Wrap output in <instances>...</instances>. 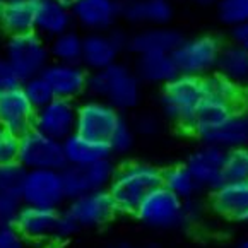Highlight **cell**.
I'll return each mask as SVG.
<instances>
[{"instance_id":"9","label":"cell","mask_w":248,"mask_h":248,"mask_svg":"<svg viewBox=\"0 0 248 248\" xmlns=\"http://www.w3.org/2000/svg\"><path fill=\"white\" fill-rule=\"evenodd\" d=\"M128 38L130 33L122 28H115L105 33H84L80 63L89 72H96L120 62L122 55L128 51Z\"/></svg>"},{"instance_id":"45","label":"cell","mask_w":248,"mask_h":248,"mask_svg":"<svg viewBox=\"0 0 248 248\" xmlns=\"http://www.w3.org/2000/svg\"><path fill=\"white\" fill-rule=\"evenodd\" d=\"M108 248H159V247H154V245H134V243H128V241H117V243L109 245Z\"/></svg>"},{"instance_id":"11","label":"cell","mask_w":248,"mask_h":248,"mask_svg":"<svg viewBox=\"0 0 248 248\" xmlns=\"http://www.w3.org/2000/svg\"><path fill=\"white\" fill-rule=\"evenodd\" d=\"M63 211L76 221L80 231L103 228L118 216V209L108 188L67 201Z\"/></svg>"},{"instance_id":"34","label":"cell","mask_w":248,"mask_h":248,"mask_svg":"<svg viewBox=\"0 0 248 248\" xmlns=\"http://www.w3.org/2000/svg\"><path fill=\"white\" fill-rule=\"evenodd\" d=\"M28 170L19 161L0 164V192L21 197Z\"/></svg>"},{"instance_id":"42","label":"cell","mask_w":248,"mask_h":248,"mask_svg":"<svg viewBox=\"0 0 248 248\" xmlns=\"http://www.w3.org/2000/svg\"><path fill=\"white\" fill-rule=\"evenodd\" d=\"M21 84H22L21 77L17 76L14 67L9 63V60L2 55V57H0V91L19 88Z\"/></svg>"},{"instance_id":"3","label":"cell","mask_w":248,"mask_h":248,"mask_svg":"<svg viewBox=\"0 0 248 248\" xmlns=\"http://www.w3.org/2000/svg\"><path fill=\"white\" fill-rule=\"evenodd\" d=\"M205 96H207L205 77L178 74L159 91L157 103H159L161 117L190 134L199 106L202 105Z\"/></svg>"},{"instance_id":"30","label":"cell","mask_w":248,"mask_h":248,"mask_svg":"<svg viewBox=\"0 0 248 248\" xmlns=\"http://www.w3.org/2000/svg\"><path fill=\"white\" fill-rule=\"evenodd\" d=\"M48 45H50L51 62L80 63L82 46H84V34L79 33L77 30H70L50 40Z\"/></svg>"},{"instance_id":"36","label":"cell","mask_w":248,"mask_h":248,"mask_svg":"<svg viewBox=\"0 0 248 248\" xmlns=\"http://www.w3.org/2000/svg\"><path fill=\"white\" fill-rule=\"evenodd\" d=\"M21 88L24 91L26 98L30 99V103L34 106V109L41 108V106L48 105L51 99H55L53 91H51L50 84H48L43 76H36L24 80L21 84Z\"/></svg>"},{"instance_id":"8","label":"cell","mask_w":248,"mask_h":248,"mask_svg":"<svg viewBox=\"0 0 248 248\" xmlns=\"http://www.w3.org/2000/svg\"><path fill=\"white\" fill-rule=\"evenodd\" d=\"M125 115L117 108L98 98H86L77 103V128L76 132L88 139L106 142Z\"/></svg>"},{"instance_id":"47","label":"cell","mask_w":248,"mask_h":248,"mask_svg":"<svg viewBox=\"0 0 248 248\" xmlns=\"http://www.w3.org/2000/svg\"><path fill=\"white\" fill-rule=\"evenodd\" d=\"M234 248H248V234L245 238H241V240L234 245Z\"/></svg>"},{"instance_id":"12","label":"cell","mask_w":248,"mask_h":248,"mask_svg":"<svg viewBox=\"0 0 248 248\" xmlns=\"http://www.w3.org/2000/svg\"><path fill=\"white\" fill-rule=\"evenodd\" d=\"M117 164L113 157L88 164V166H65L63 170V185H65L67 201H72L84 194L106 190L111 185Z\"/></svg>"},{"instance_id":"4","label":"cell","mask_w":248,"mask_h":248,"mask_svg":"<svg viewBox=\"0 0 248 248\" xmlns=\"http://www.w3.org/2000/svg\"><path fill=\"white\" fill-rule=\"evenodd\" d=\"M224 43L217 34L204 33L185 36L180 46L173 51V60L178 74L192 77H209L217 70Z\"/></svg>"},{"instance_id":"19","label":"cell","mask_w":248,"mask_h":248,"mask_svg":"<svg viewBox=\"0 0 248 248\" xmlns=\"http://www.w3.org/2000/svg\"><path fill=\"white\" fill-rule=\"evenodd\" d=\"M176 9L173 0H122V21L135 30L171 26Z\"/></svg>"},{"instance_id":"29","label":"cell","mask_w":248,"mask_h":248,"mask_svg":"<svg viewBox=\"0 0 248 248\" xmlns=\"http://www.w3.org/2000/svg\"><path fill=\"white\" fill-rule=\"evenodd\" d=\"M163 186L173 192L176 197L188 201V199L199 197L202 194L201 186L195 182L194 175L186 168V164H173L163 171Z\"/></svg>"},{"instance_id":"10","label":"cell","mask_w":248,"mask_h":248,"mask_svg":"<svg viewBox=\"0 0 248 248\" xmlns=\"http://www.w3.org/2000/svg\"><path fill=\"white\" fill-rule=\"evenodd\" d=\"M62 171L59 170H28L21 194L22 204L33 205V207L62 209V205L67 202Z\"/></svg>"},{"instance_id":"7","label":"cell","mask_w":248,"mask_h":248,"mask_svg":"<svg viewBox=\"0 0 248 248\" xmlns=\"http://www.w3.org/2000/svg\"><path fill=\"white\" fill-rule=\"evenodd\" d=\"M17 161L26 170H65V156L60 140L31 128L19 137Z\"/></svg>"},{"instance_id":"46","label":"cell","mask_w":248,"mask_h":248,"mask_svg":"<svg viewBox=\"0 0 248 248\" xmlns=\"http://www.w3.org/2000/svg\"><path fill=\"white\" fill-rule=\"evenodd\" d=\"M219 0H192V4L197 5V7L202 9H209V7H216Z\"/></svg>"},{"instance_id":"16","label":"cell","mask_w":248,"mask_h":248,"mask_svg":"<svg viewBox=\"0 0 248 248\" xmlns=\"http://www.w3.org/2000/svg\"><path fill=\"white\" fill-rule=\"evenodd\" d=\"M224 163H226V151L211 144H201L197 149L188 154L185 161L186 168L194 175L201 190L207 194L226 182Z\"/></svg>"},{"instance_id":"2","label":"cell","mask_w":248,"mask_h":248,"mask_svg":"<svg viewBox=\"0 0 248 248\" xmlns=\"http://www.w3.org/2000/svg\"><path fill=\"white\" fill-rule=\"evenodd\" d=\"M142 80L134 67L125 62H117L103 70L89 74L88 96L98 98L125 113L135 109L142 101Z\"/></svg>"},{"instance_id":"5","label":"cell","mask_w":248,"mask_h":248,"mask_svg":"<svg viewBox=\"0 0 248 248\" xmlns=\"http://www.w3.org/2000/svg\"><path fill=\"white\" fill-rule=\"evenodd\" d=\"M4 57L14 67L22 82L31 77L41 76L51 63L48 40L41 38L34 31L9 36L4 43Z\"/></svg>"},{"instance_id":"35","label":"cell","mask_w":248,"mask_h":248,"mask_svg":"<svg viewBox=\"0 0 248 248\" xmlns=\"http://www.w3.org/2000/svg\"><path fill=\"white\" fill-rule=\"evenodd\" d=\"M224 178L226 182H248V147L228 151Z\"/></svg>"},{"instance_id":"15","label":"cell","mask_w":248,"mask_h":248,"mask_svg":"<svg viewBox=\"0 0 248 248\" xmlns=\"http://www.w3.org/2000/svg\"><path fill=\"white\" fill-rule=\"evenodd\" d=\"M33 128L40 130L41 134L63 140L76 134L77 128V101L70 99L55 98L48 105L41 106L34 113Z\"/></svg>"},{"instance_id":"20","label":"cell","mask_w":248,"mask_h":248,"mask_svg":"<svg viewBox=\"0 0 248 248\" xmlns=\"http://www.w3.org/2000/svg\"><path fill=\"white\" fill-rule=\"evenodd\" d=\"M34 12V33L45 40H53L74 30L72 7L62 0H31Z\"/></svg>"},{"instance_id":"31","label":"cell","mask_w":248,"mask_h":248,"mask_svg":"<svg viewBox=\"0 0 248 248\" xmlns=\"http://www.w3.org/2000/svg\"><path fill=\"white\" fill-rule=\"evenodd\" d=\"M207 84V94L219 98L221 101L228 103L233 108H241L245 101V86L238 84L234 80L214 72L209 77H205Z\"/></svg>"},{"instance_id":"27","label":"cell","mask_w":248,"mask_h":248,"mask_svg":"<svg viewBox=\"0 0 248 248\" xmlns=\"http://www.w3.org/2000/svg\"><path fill=\"white\" fill-rule=\"evenodd\" d=\"M234 109L231 105L221 101L219 98H214V96L207 94L205 99L202 101V105L199 106V111L195 115L194 125H192V130L190 134L197 137V139H202L205 134H209L211 130H214L216 127L223 124Z\"/></svg>"},{"instance_id":"43","label":"cell","mask_w":248,"mask_h":248,"mask_svg":"<svg viewBox=\"0 0 248 248\" xmlns=\"http://www.w3.org/2000/svg\"><path fill=\"white\" fill-rule=\"evenodd\" d=\"M0 248H28V241L16 226H0Z\"/></svg>"},{"instance_id":"40","label":"cell","mask_w":248,"mask_h":248,"mask_svg":"<svg viewBox=\"0 0 248 248\" xmlns=\"http://www.w3.org/2000/svg\"><path fill=\"white\" fill-rule=\"evenodd\" d=\"M183 216H185V228H192L199 224L205 216V202L199 197L188 199L185 201V209H183Z\"/></svg>"},{"instance_id":"33","label":"cell","mask_w":248,"mask_h":248,"mask_svg":"<svg viewBox=\"0 0 248 248\" xmlns=\"http://www.w3.org/2000/svg\"><path fill=\"white\" fill-rule=\"evenodd\" d=\"M135 144H137V134H135V128L132 125V120H128L127 117L122 118V122L118 124L117 130L113 132L111 139L108 140L109 151H111V156L124 157L127 154H130L134 151Z\"/></svg>"},{"instance_id":"51","label":"cell","mask_w":248,"mask_h":248,"mask_svg":"<svg viewBox=\"0 0 248 248\" xmlns=\"http://www.w3.org/2000/svg\"><path fill=\"white\" fill-rule=\"evenodd\" d=\"M50 248H60V247H50Z\"/></svg>"},{"instance_id":"25","label":"cell","mask_w":248,"mask_h":248,"mask_svg":"<svg viewBox=\"0 0 248 248\" xmlns=\"http://www.w3.org/2000/svg\"><path fill=\"white\" fill-rule=\"evenodd\" d=\"M62 146L67 166H88V164L113 157L106 142L88 139L77 132L67 137L62 142Z\"/></svg>"},{"instance_id":"13","label":"cell","mask_w":248,"mask_h":248,"mask_svg":"<svg viewBox=\"0 0 248 248\" xmlns=\"http://www.w3.org/2000/svg\"><path fill=\"white\" fill-rule=\"evenodd\" d=\"M70 7L74 24L84 33L111 31L122 21V0H76Z\"/></svg>"},{"instance_id":"24","label":"cell","mask_w":248,"mask_h":248,"mask_svg":"<svg viewBox=\"0 0 248 248\" xmlns=\"http://www.w3.org/2000/svg\"><path fill=\"white\" fill-rule=\"evenodd\" d=\"M134 70L142 84L163 88L178 76V69L171 53H146L135 57Z\"/></svg>"},{"instance_id":"38","label":"cell","mask_w":248,"mask_h":248,"mask_svg":"<svg viewBox=\"0 0 248 248\" xmlns=\"http://www.w3.org/2000/svg\"><path fill=\"white\" fill-rule=\"evenodd\" d=\"M22 205L21 197L0 192V226H14Z\"/></svg>"},{"instance_id":"17","label":"cell","mask_w":248,"mask_h":248,"mask_svg":"<svg viewBox=\"0 0 248 248\" xmlns=\"http://www.w3.org/2000/svg\"><path fill=\"white\" fill-rule=\"evenodd\" d=\"M89 70L82 63L51 62L41 76L46 79L55 98L77 101L88 94Z\"/></svg>"},{"instance_id":"21","label":"cell","mask_w":248,"mask_h":248,"mask_svg":"<svg viewBox=\"0 0 248 248\" xmlns=\"http://www.w3.org/2000/svg\"><path fill=\"white\" fill-rule=\"evenodd\" d=\"M36 109L26 98L22 88L0 91V127L19 135L33 128Z\"/></svg>"},{"instance_id":"6","label":"cell","mask_w":248,"mask_h":248,"mask_svg":"<svg viewBox=\"0 0 248 248\" xmlns=\"http://www.w3.org/2000/svg\"><path fill=\"white\" fill-rule=\"evenodd\" d=\"M185 201L176 197L166 186H157L142 201L134 217L142 226L154 231H171L185 228Z\"/></svg>"},{"instance_id":"28","label":"cell","mask_w":248,"mask_h":248,"mask_svg":"<svg viewBox=\"0 0 248 248\" xmlns=\"http://www.w3.org/2000/svg\"><path fill=\"white\" fill-rule=\"evenodd\" d=\"M217 74L234 80L238 84H248V50L231 41L224 43L217 62Z\"/></svg>"},{"instance_id":"48","label":"cell","mask_w":248,"mask_h":248,"mask_svg":"<svg viewBox=\"0 0 248 248\" xmlns=\"http://www.w3.org/2000/svg\"><path fill=\"white\" fill-rule=\"evenodd\" d=\"M238 223H241V224H243V226H248V211L245 212V214L241 216L240 219H238Z\"/></svg>"},{"instance_id":"1","label":"cell","mask_w":248,"mask_h":248,"mask_svg":"<svg viewBox=\"0 0 248 248\" xmlns=\"http://www.w3.org/2000/svg\"><path fill=\"white\" fill-rule=\"evenodd\" d=\"M163 168L147 161H127L117 168L109 194L118 214H135L147 195L163 185Z\"/></svg>"},{"instance_id":"22","label":"cell","mask_w":248,"mask_h":248,"mask_svg":"<svg viewBox=\"0 0 248 248\" xmlns=\"http://www.w3.org/2000/svg\"><path fill=\"white\" fill-rule=\"evenodd\" d=\"M199 140L201 144L221 147L226 153L240 147H248V109L245 106L234 109L219 127H216Z\"/></svg>"},{"instance_id":"14","label":"cell","mask_w":248,"mask_h":248,"mask_svg":"<svg viewBox=\"0 0 248 248\" xmlns=\"http://www.w3.org/2000/svg\"><path fill=\"white\" fill-rule=\"evenodd\" d=\"M60 211L62 209H46L22 205L16 221V230L24 236L28 243L41 247L57 245V230H59Z\"/></svg>"},{"instance_id":"18","label":"cell","mask_w":248,"mask_h":248,"mask_svg":"<svg viewBox=\"0 0 248 248\" xmlns=\"http://www.w3.org/2000/svg\"><path fill=\"white\" fill-rule=\"evenodd\" d=\"M185 40V34L175 26L139 28L128 38V53L134 57L146 53H171Z\"/></svg>"},{"instance_id":"37","label":"cell","mask_w":248,"mask_h":248,"mask_svg":"<svg viewBox=\"0 0 248 248\" xmlns=\"http://www.w3.org/2000/svg\"><path fill=\"white\" fill-rule=\"evenodd\" d=\"M132 125L135 128L137 137H144V139H151L156 137L163 128V120L157 113H139L135 115V118L132 120Z\"/></svg>"},{"instance_id":"39","label":"cell","mask_w":248,"mask_h":248,"mask_svg":"<svg viewBox=\"0 0 248 248\" xmlns=\"http://www.w3.org/2000/svg\"><path fill=\"white\" fill-rule=\"evenodd\" d=\"M19 154V135L0 127V164L17 161Z\"/></svg>"},{"instance_id":"50","label":"cell","mask_w":248,"mask_h":248,"mask_svg":"<svg viewBox=\"0 0 248 248\" xmlns=\"http://www.w3.org/2000/svg\"><path fill=\"white\" fill-rule=\"evenodd\" d=\"M62 2H65V4H69V5H72L76 0H62Z\"/></svg>"},{"instance_id":"26","label":"cell","mask_w":248,"mask_h":248,"mask_svg":"<svg viewBox=\"0 0 248 248\" xmlns=\"http://www.w3.org/2000/svg\"><path fill=\"white\" fill-rule=\"evenodd\" d=\"M34 31V12L31 0H0V33L17 36Z\"/></svg>"},{"instance_id":"41","label":"cell","mask_w":248,"mask_h":248,"mask_svg":"<svg viewBox=\"0 0 248 248\" xmlns=\"http://www.w3.org/2000/svg\"><path fill=\"white\" fill-rule=\"evenodd\" d=\"M77 233H80L79 226L76 224L72 217L67 214L65 211H60V221H59V230H57V245L55 247H62L67 241H70Z\"/></svg>"},{"instance_id":"44","label":"cell","mask_w":248,"mask_h":248,"mask_svg":"<svg viewBox=\"0 0 248 248\" xmlns=\"http://www.w3.org/2000/svg\"><path fill=\"white\" fill-rule=\"evenodd\" d=\"M228 36H230L231 43L240 45V46H243L248 50V21L240 26L231 28V30L228 31Z\"/></svg>"},{"instance_id":"49","label":"cell","mask_w":248,"mask_h":248,"mask_svg":"<svg viewBox=\"0 0 248 248\" xmlns=\"http://www.w3.org/2000/svg\"><path fill=\"white\" fill-rule=\"evenodd\" d=\"M243 106L248 109V84L245 86V101H243Z\"/></svg>"},{"instance_id":"32","label":"cell","mask_w":248,"mask_h":248,"mask_svg":"<svg viewBox=\"0 0 248 248\" xmlns=\"http://www.w3.org/2000/svg\"><path fill=\"white\" fill-rule=\"evenodd\" d=\"M214 11L217 21L231 30L248 21V0H219Z\"/></svg>"},{"instance_id":"23","label":"cell","mask_w":248,"mask_h":248,"mask_svg":"<svg viewBox=\"0 0 248 248\" xmlns=\"http://www.w3.org/2000/svg\"><path fill=\"white\" fill-rule=\"evenodd\" d=\"M209 207L224 219L238 221L248 211V182H224L209 194Z\"/></svg>"}]
</instances>
